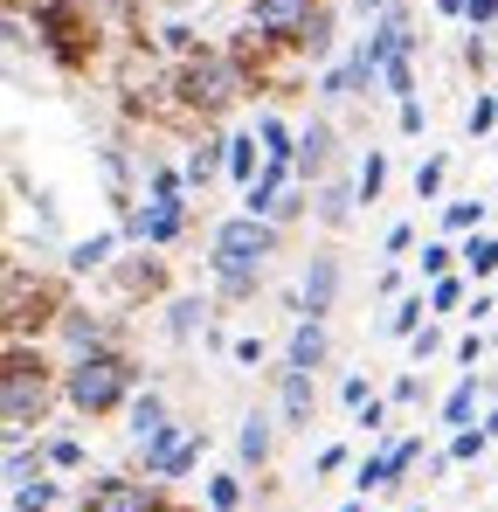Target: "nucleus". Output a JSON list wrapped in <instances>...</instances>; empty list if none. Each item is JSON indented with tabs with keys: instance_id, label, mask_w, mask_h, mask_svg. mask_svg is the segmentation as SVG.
I'll return each mask as SVG.
<instances>
[{
	"instance_id": "obj_1",
	"label": "nucleus",
	"mask_w": 498,
	"mask_h": 512,
	"mask_svg": "<svg viewBox=\"0 0 498 512\" xmlns=\"http://www.w3.org/2000/svg\"><path fill=\"white\" fill-rule=\"evenodd\" d=\"M284 256V229L277 222H263V215H222L215 229H208V250H201V270H208V291L222 298V305H249L256 291H263V277H270V263Z\"/></svg>"
},
{
	"instance_id": "obj_2",
	"label": "nucleus",
	"mask_w": 498,
	"mask_h": 512,
	"mask_svg": "<svg viewBox=\"0 0 498 512\" xmlns=\"http://www.w3.org/2000/svg\"><path fill=\"white\" fill-rule=\"evenodd\" d=\"M63 402V360L42 340H7L0 353V436H42Z\"/></svg>"
},
{
	"instance_id": "obj_3",
	"label": "nucleus",
	"mask_w": 498,
	"mask_h": 512,
	"mask_svg": "<svg viewBox=\"0 0 498 512\" xmlns=\"http://www.w3.org/2000/svg\"><path fill=\"white\" fill-rule=\"evenodd\" d=\"M146 388V360L132 346H97V353H77L63 360V409L77 423H104V416H125L132 395Z\"/></svg>"
},
{
	"instance_id": "obj_4",
	"label": "nucleus",
	"mask_w": 498,
	"mask_h": 512,
	"mask_svg": "<svg viewBox=\"0 0 498 512\" xmlns=\"http://www.w3.org/2000/svg\"><path fill=\"white\" fill-rule=\"evenodd\" d=\"M125 243L132 250H173L187 229H194V194H187V173L173 160H146V194L118 215Z\"/></svg>"
},
{
	"instance_id": "obj_5",
	"label": "nucleus",
	"mask_w": 498,
	"mask_h": 512,
	"mask_svg": "<svg viewBox=\"0 0 498 512\" xmlns=\"http://www.w3.org/2000/svg\"><path fill=\"white\" fill-rule=\"evenodd\" d=\"M201 457H208V429H201V423H180V416H173L160 436L132 443V471H139V478H160V485L194 478V471H201Z\"/></svg>"
},
{
	"instance_id": "obj_6",
	"label": "nucleus",
	"mask_w": 498,
	"mask_h": 512,
	"mask_svg": "<svg viewBox=\"0 0 498 512\" xmlns=\"http://www.w3.org/2000/svg\"><path fill=\"white\" fill-rule=\"evenodd\" d=\"M173 77H180V97H187L201 118H222V111L249 90V70H243V63H229V56H215V49L194 56V63H180Z\"/></svg>"
},
{
	"instance_id": "obj_7",
	"label": "nucleus",
	"mask_w": 498,
	"mask_h": 512,
	"mask_svg": "<svg viewBox=\"0 0 498 512\" xmlns=\"http://www.w3.org/2000/svg\"><path fill=\"white\" fill-rule=\"evenodd\" d=\"M77 512H166V485L139 478L132 464L125 471H97V478L77 485Z\"/></svg>"
},
{
	"instance_id": "obj_8",
	"label": "nucleus",
	"mask_w": 498,
	"mask_h": 512,
	"mask_svg": "<svg viewBox=\"0 0 498 512\" xmlns=\"http://www.w3.org/2000/svg\"><path fill=\"white\" fill-rule=\"evenodd\" d=\"M312 97L319 104H367V97H381V63L367 56V42H353L332 70L312 77Z\"/></svg>"
},
{
	"instance_id": "obj_9",
	"label": "nucleus",
	"mask_w": 498,
	"mask_h": 512,
	"mask_svg": "<svg viewBox=\"0 0 498 512\" xmlns=\"http://www.w3.org/2000/svg\"><path fill=\"white\" fill-rule=\"evenodd\" d=\"M97 346H118L111 312H97V305L70 298V305L56 312V326H49V353H56V360H77V353H97Z\"/></svg>"
},
{
	"instance_id": "obj_10",
	"label": "nucleus",
	"mask_w": 498,
	"mask_h": 512,
	"mask_svg": "<svg viewBox=\"0 0 498 512\" xmlns=\"http://www.w3.org/2000/svg\"><path fill=\"white\" fill-rule=\"evenodd\" d=\"M339 167H353V160H346V139H339V125H332L326 111H312V118L298 125V180L319 187V180H332Z\"/></svg>"
},
{
	"instance_id": "obj_11",
	"label": "nucleus",
	"mask_w": 498,
	"mask_h": 512,
	"mask_svg": "<svg viewBox=\"0 0 498 512\" xmlns=\"http://www.w3.org/2000/svg\"><path fill=\"white\" fill-rule=\"evenodd\" d=\"M319 7L326 0H249V28H256L263 49H298V35L312 28Z\"/></svg>"
},
{
	"instance_id": "obj_12",
	"label": "nucleus",
	"mask_w": 498,
	"mask_h": 512,
	"mask_svg": "<svg viewBox=\"0 0 498 512\" xmlns=\"http://www.w3.org/2000/svg\"><path fill=\"white\" fill-rule=\"evenodd\" d=\"M270 409H277V423L291 429V436H312L319 423V374H305V367H277L270 374Z\"/></svg>"
},
{
	"instance_id": "obj_13",
	"label": "nucleus",
	"mask_w": 498,
	"mask_h": 512,
	"mask_svg": "<svg viewBox=\"0 0 498 512\" xmlns=\"http://www.w3.org/2000/svg\"><path fill=\"white\" fill-rule=\"evenodd\" d=\"M298 291H305V319H332L339 312V291H346V256L312 250L305 270H298Z\"/></svg>"
},
{
	"instance_id": "obj_14",
	"label": "nucleus",
	"mask_w": 498,
	"mask_h": 512,
	"mask_svg": "<svg viewBox=\"0 0 498 512\" xmlns=\"http://www.w3.org/2000/svg\"><path fill=\"white\" fill-rule=\"evenodd\" d=\"M360 208H367V201H360L353 167H339L332 180H319V187H312V229H326V236H346Z\"/></svg>"
},
{
	"instance_id": "obj_15",
	"label": "nucleus",
	"mask_w": 498,
	"mask_h": 512,
	"mask_svg": "<svg viewBox=\"0 0 498 512\" xmlns=\"http://www.w3.org/2000/svg\"><path fill=\"white\" fill-rule=\"evenodd\" d=\"M277 436H284V423H277V409H249L243 423H236V471H249V478H263V471L277 464Z\"/></svg>"
},
{
	"instance_id": "obj_16",
	"label": "nucleus",
	"mask_w": 498,
	"mask_h": 512,
	"mask_svg": "<svg viewBox=\"0 0 498 512\" xmlns=\"http://www.w3.org/2000/svg\"><path fill=\"white\" fill-rule=\"evenodd\" d=\"M215 312H222L215 298H201V291H173V298L160 305V333H166L173 346H194V340H208Z\"/></svg>"
},
{
	"instance_id": "obj_17",
	"label": "nucleus",
	"mask_w": 498,
	"mask_h": 512,
	"mask_svg": "<svg viewBox=\"0 0 498 512\" xmlns=\"http://www.w3.org/2000/svg\"><path fill=\"white\" fill-rule=\"evenodd\" d=\"M118 250H132L118 222H111V229H90V236H77V243H63V270H70L77 284H90V277H104V270L118 263Z\"/></svg>"
},
{
	"instance_id": "obj_18",
	"label": "nucleus",
	"mask_w": 498,
	"mask_h": 512,
	"mask_svg": "<svg viewBox=\"0 0 498 512\" xmlns=\"http://www.w3.org/2000/svg\"><path fill=\"white\" fill-rule=\"evenodd\" d=\"M485 395H492V381H485L478 367H464V374L450 381V395L436 402V429L450 436V429H471V423H485Z\"/></svg>"
},
{
	"instance_id": "obj_19",
	"label": "nucleus",
	"mask_w": 498,
	"mask_h": 512,
	"mask_svg": "<svg viewBox=\"0 0 498 512\" xmlns=\"http://www.w3.org/2000/svg\"><path fill=\"white\" fill-rule=\"evenodd\" d=\"M104 277H111V305H118V298H160V291H166V263H160L153 250L118 256Z\"/></svg>"
},
{
	"instance_id": "obj_20",
	"label": "nucleus",
	"mask_w": 498,
	"mask_h": 512,
	"mask_svg": "<svg viewBox=\"0 0 498 512\" xmlns=\"http://www.w3.org/2000/svg\"><path fill=\"white\" fill-rule=\"evenodd\" d=\"M326 360H332V319H291V333H284V367L319 374Z\"/></svg>"
},
{
	"instance_id": "obj_21",
	"label": "nucleus",
	"mask_w": 498,
	"mask_h": 512,
	"mask_svg": "<svg viewBox=\"0 0 498 512\" xmlns=\"http://www.w3.org/2000/svg\"><path fill=\"white\" fill-rule=\"evenodd\" d=\"M180 173H187V194H208L222 173H229V132H208L180 153Z\"/></svg>"
},
{
	"instance_id": "obj_22",
	"label": "nucleus",
	"mask_w": 498,
	"mask_h": 512,
	"mask_svg": "<svg viewBox=\"0 0 498 512\" xmlns=\"http://www.w3.org/2000/svg\"><path fill=\"white\" fill-rule=\"evenodd\" d=\"M166 423H173V402H166L160 381H146V388L132 395V409H125V436H132V443H146V436H160Z\"/></svg>"
},
{
	"instance_id": "obj_23",
	"label": "nucleus",
	"mask_w": 498,
	"mask_h": 512,
	"mask_svg": "<svg viewBox=\"0 0 498 512\" xmlns=\"http://www.w3.org/2000/svg\"><path fill=\"white\" fill-rule=\"evenodd\" d=\"M70 499H77V492L63 485V471H42V478H28V485L7 492V512H63Z\"/></svg>"
},
{
	"instance_id": "obj_24",
	"label": "nucleus",
	"mask_w": 498,
	"mask_h": 512,
	"mask_svg": "<svg viewBox=\"0 0 498 512\" xmlns=\"http://www.w3.org/2000/svg\"><path fill=\"white\" fill-rule=\"evenodd\" d=\"M298 56H305L312 70H332V63L346 56V49H339V14H332V0L319 7V14H312V28L298 35Z\"/></svg>"
},
{
	"instance_id": "obj_25",
	"label": "nucleus",
	"mask_w": 498,
	"mask_h": 512,
	"mask_svg": "<svg viewBox=\"0 0 498 512\" xmlns=\"http://www.w3.org/2000/svg\"><path fill=\"white\" fill-rule=\"evenodd\" d=\"M249 125H256V139H263V160H270V167H298V125H291L284 111H256Z\"/></svg>"
},
{
	"instance_id": "obj_26",
	"label": "nucleus",
	"mask_w": 498,
	"mask_h": 512,
	"mask_svg": "<svg viewBox=\"0 0 498 512\" xmlns=\"http://www.w3.org/2000/svg\"><path fill=\"white\" fill-rule=\"evenodd\" d=\"M249 506V471H208L201 478V512H243Z\"/></svg>"
},
{
	"instance_id": "obj_27",
	"label": "nucleus",
	"mask_w": 498,
	"mask_h": 512,
	"mask_svg": "<svg viewBox=\"0 0 498 512\" xmlns=\"http://www.w3.org/2000/svg\"><path fill=\"white\" fill-rule=\"evenodd\" d=\"M485 215H492V201H478V194L443 201V208H436V236H457V243H464V236H478V229H485Z\"/></svg>"
},
{
	"instance_id": "obj_28",
	"label": "nucleus",
	"mask_w": 498,
	"mask_h": 512,
	"mask_svg": "<svg viewBox=\"0 0 498 512\" xmlns=\"http://www.w3.org/2000/svg\"><path fill=\"white\" fill-rule=\"evenodd\" d=\"M429 319H436V312H429V291L415 284L409 298H395V305H388V319H381V333H388V340H415V333H422Z\"/></svg>"
},
{
	"instance_id": "obj_29",
	"label": "nucleus",
	"mask_w": 498,
	"mask_h": 512,
	"mask_svg": "<svg viewBox=\"0 0 498 512\" xmlns=\"http://www.w3.org/2000/svg\"><path fill=\"white\" fill-rule=\"evenodd\" d=\"M457 270H464L471 284H492V277H498V236H492V229H478V236L457 243Z\"/></svg>"
},
{
	"instance_id": "obj_30",
	"label": "nucleus",
	"mask_w": 498,
	"mask_h": 512,
	"mask_svg": "<svg viewBox=\"0 0 498 512\" xmlns=\"http://www.w3.org/2000/svg\"><path fill=\"white\" fill-rule=\"evenodd\" d=\"M346 485H353V499H388V492H395V464H388V450H367V457L353 464Z\"/></svg>"
},
{
	"instance_id": "obj_31",
	"label": "nucleus",
	"mask_w": 498,
	"mask_h": 512,
	"mask_svg": "<svg viewBox=\"0 0 498 512\" xmlns=\"http://www.w3.org/2000/svg\"><path fill=\"white\" fill-rule=\"evenodd\" d=\"M381 450H388V464H395V492H409L415 471L429 464V443H422V429H409V436H388Z\"/></svg>"
},
{
	"instance_id": "obj_32",
	"label": "nucleus",
	"mask_w": 498,
	"mask_h": 512,
	"mask_svg": "<svg viewBox=\"0 0 498 512\" xmlns=\"http://www.w3.org/2000/svg\"><path fill=\"white\" fill-rule=\"evenodd\" d=\"M256 173H263V139H256V125H243V132H229V180H236V194Z\"/></svg>"
},
{
	"instance_id": "obj_33",
	"label": "nucleus",
	"mask_w": 498,
	"mask_h": 512,
	"mask_svg": "<svg viewBox=\"0 0 498 512\" xmlns=\"http://www.w3.org/2000/svg\"><path fill=\"white\" fill-rule=\"evenodd\" d=\"M436 277H457V236H429L415 256V284H436Z\"/></svg>"
},
{
	"instance_id": "obj_34",
	"label": "nucleus",
	"mask_w": 498,
	"mask_h": 512,
	"mask_svg": "<svg viewBox=\"0 0 498 512\" xmlns=\"http://www.w3.org/2000/svg\"><path fill=\"white\" fill-rule=\"evenodd\" d=\"M409 187H415V201H436V208H443V187H450V153H443V146H436V153H422Z\"/></svg>"
},
{
	"instance_id": "obj_35",
	"label": "nucleus",
	"mask_w": 498,
	"mask_h": 512,
	"mask_svg": "<svg viewBox=\"0 0 498 512\" xmlns=\"http://www.w3.org/2000/svg\"><path fill=\"white\" fill-rule=\"evenodd\" d=\"M42 457H49V471H63V478L90 464V450H83L77 429H56V436H42Z\"/></svg>"
},
{
	"instance_id": "obj_36",
	"label": "nucleus",
	"mask_w": 498,
	"mask_h": 512,
	"mask_svg": "<svg viewBox=\"0 0 498 512\" xmlns=\"http://www.w3.org/2000/svg\"><path fill=\"white\" fill-rule=\"evenodd\" d=\"M422 291H429V312H436V319H443V312H457V319H464V305H471V291H478V284L457 270V277H436V284H422Z\"/></svg>"
},
{
	"instance_id": "obj_37",
	"label": "nucleus",
	"mask_w": 498,
	"mask_h": 512,
	"mask_svg": "<svg viewBox=\"0 0 498 512\" xmlns=\"http://www.w3.org/2000/svg\"><path fill=\"white\" fill-rule=\"evenodd\" d=\"M353 180H360V201L374 208V201L388 194V153H381V146H367V153L353 160Z\"/></svg>"
},
{
	"instance_id": "obj_38",
	"label": "nucleus",
	"mask_w": 498,
	"mask_h": 512,
	"mask_svg": "<svg viewBox=\"0 0 498 512\" xmlns=\"http://www.w3.org/2000/svg\"><path fill=\"white\" fill-rule=\"evenodd\" d=\"M464 139H478V146H492V139H498V90H478V97H471V111H464Z\"/></svg>"
},
{
	"instance_id": "obj_39",
	"label": "nucleus",
	"mask_w": 498,
	"mask_h": 512,
	"mask_svg": "<svg viewBox=\"0 0 498 512\" xmlns=\"http://www.w3.org/2000/svg\"><path fill=\"white\" fill-rule=\"evenodd\" d=\"M443 450H450V464H485V450H492V429H485V423L450 429V436H443Z\"/></svg>"
},
{
	"instance_id": "obj_40",
	"label": "nucleus",
	"mask_w": 498,
	"mask_h": 512,
	"mask_svg": "<svg viewBox=\"0 0 498 512\" xmlns=\"http://www.w3.org/2000/svg\"><path fill=\"white\" fill-rule=\"evenodd\" d=\"M153 42H160V56H173V63H194V56H208V49H201V35H194L187 21H166V28H153Z\"/></svg>"
},
{
	"instance_id": "obj_41",
	"label": "nucleus",
	"mask_w": 498,
	"mask_h": 512,
	"mask_svg": "<svg viewBox=\"0 0 498 512\" xmlns=\"http://www.w3.org/2000/svg\"><path fill=\"white\" fill-rule=\"evenodd\" d=\"M388 402H395V416H402V409H422V402H429V381H422L415 367H402V374L388 381Z\"/></svg>"
},
{
	"instance_id": "obj_42",
	"label": "nucleus",
	"mask_w": 498,
	"mask_h": 512,
	"mask_svg": "<svg viewBox=\"0 0 498 512\" xmlns=\"http://www.w3.org/2000/svg\"><path fill=\"white\" fill-rule=\"evenodd\" d=\"M381 97H395V104L415 97V56H395V63L381 70Z\"/></svg>"
},
{
	"instance_id": "obj_43",
	"label": "nucleus",
	"mask_w": 498,
	"mask_h": 512,
	"mask_svg": "<svg viewBox=\"0 0 498 512\" xmlns=\"http://www.w3.org/2000/svg\"><path fill=\"white\" fill-rule=\"evenodd\" d=\"M450 346H457V340H450V333H443V326L429 319V326H422V333H415V340H409V360H415V367H422V360H443Z\"/></svg>"
},
{
	"instance_id": "obj_44",
	"label": "nucleus",
	"mask_w": 498,
	"mask_h": 512,
	"mask_svg": "<svg viewBox=\"0 0 498 512\" xmlns=\"http://www.w3.org/2000/svg\"><path fill=\"white\" fill-rule=\"evenodd\" d=\"M353 464H360V457H353L346 443H319V450H312V478H339V471H353Z\"/></svg>"
},
{
	"instance_id": "obj_45",
	"label": "nucleus",
	"mask_w": 498,
	"mask_h": 512,
	"mask_svg": "<svg viewBox=\"0 0 498 512\" xmlns=\"http://www.w3.org/2000/svg\"><path fill=\"white\" fill-rule=\"evenodd\" d=\"M485 353H492V333H485V326H471V333H457V346H450V360H457V367H478Z\"/></svg>"
},
{
	"instance_id": "obj_46",
	"label": "nucleus",
	"mask_w": 498,
	"mask_h": 512,
	"mask_svg": "<svg viewBox=\"0 0 498 512\" xmlns=\"http://www.w3.org/2000/svg\"><path fill=\"white\" fill-rule=\"evenodd\" d=\"M415 284H409V270H402V263H381V277H374V298H381V305H395V298H409Z\"/></svg>"
},
{
	"instance_id": "obj_47",
	"label": "nucleus",
	"mask_w": 498,
	"mask_h": 512,
	"mask_svg": "<svg viewBox=\"0 0 498 512\" xmlns=\"http://www.w3.org/2000/svg\"><path fill=\"white\" fill-rule=\"evenodd\" d=\"M492 56H498V42L471 28V35H464V70H471V77H485V70H492Z\"/></svg>"
},
{
	"instance_id": "obj_48",
	"label": "nucleus",
	"mask_w": 498,
	"mask_h": 512,
	"mask_svg": "<svg viewBox=\"0 0 498 512\" xmlns=\"http://www.w3.org/2000/svg\"><path fill=\"white\" fill-rule=\"evenodd\" d=\"M395 132H402V139H422V132H429V104H422V97L395 104Z\"/></svg>"
},
{
	"instance_id": "obj_49",
	"label": "nucleus",
	"mask_w": 498,
	"mask_h": 512,
	"mask_svg": "<svg viewBox=\"0 0 498 512\" xmlns=\"http://www.w3.org/2000/svg\"><path fill=\"white\" fill-rule=\"evenodd\" d=\"M409 250H415V222H388V236H381V256H388V263H402Z\"/></svg>"
},
{
	"instance_id": "obj_50",
	"label": "nucleus",
	"mask_w": 498,
	"mask_h": 512,
	"mask_svg": "<svg viewBox=\"0 0 498 512\" xmlns=\"http://www.w3.org/2000/svg\"><path fill=\"white\" fill-rule=\"evenodd\" d=\"M388 416H395V402H388V395H374L367 409H353V423L367 429V436H381V429H388Z\"/></svg>"
},
{
	"instance_id": "obj_51",
	"label": "nucleus",
	"mask_w": 498,
	"mask_h": 512,
	"mask_svg": "<svg viewBox=\"0 0 498 512\" xmlns=\"http://www.w3.org/2000/svg\"><path fill=\"white\" fill-rule=\"evenodd\" d=\"M339 402H346V409H367V402H374V381H367V374H339Z\"/></svg>"
},
{
	"instance_id": "obj_52",
	"label": "nucleus",
	"mask_w": 498,
	"mask_h": 512,
	"mask_svg": "<svg viewBox=\"0 0 498 512\" xmlns=\"http://www.w3.org/2000/svg\"><path fill=\"white\" fill-rule=\"evenodd\" d=\"M229 360H236V367H263V360H270V346L256 340V333H243V340L229 346Z\"/></svg>"
},
{
	"instance_id": "obj_53",
	"label": "nucleus",
	"mask_w": 498,
	"mask_h": 512,
	"mask_svg": "<svg viewBox=\"0 0 498 512\" xmlns=\"http://www.w3.org/2000/svg\"><path fill=\"white\" fill-rule=\"evenodd\" d=\"M464 28H478V35H498V0H471V21Z\"/></svg>"
},
{
	"instance_id": "obj_54",
	"label": "nucleus",
	"mask_w": 498,
	"mask_h": 512,
	"mask_svg": "<svg viewBox=\"0 0 498 512\" xmlns=\"http://www.w3.org/2000/svg\"><path fill=\"white\" fill-rule=\"evenodd\" d=\"M436 21H471V0H436Z\"/></svg>"
},
{
	"instance_id": "obj_55",
	"label": "nucleus",
	"mask_w": 498,
	"mask_h": 512,
	"mask_svg": "<svg viewBox=\"0 0 498 512\" xmlns=\"http://www.w3.org/2000/svg\"><path fill=\"white\" fill-rule=\"evenodd\" d=\"M388 7H395V0H353V14H360V21H381Z\"/></svg>"
},
{
	"instance_id": "obj_56",
	"label": "nucleus",
	"mask_w": 498,
	"mask_h": 512,
	"mask_svg": "<svg viewBox=\"0 0 498 512\" xmlns=\"http://www.w3.org/2000/svg\"><path fill=\"white\" fill-rule=\"evenodd\" d=\"M153 7H166V14H187V7H201V0H153Z\"/></svg>"
},
{
	"instance_id": "obj_57",
	"label": "nucleus",
	"mask_w": 498,
	"mask_h": 512,
	"mask_svg": "<svg viewBox=\"0 0 498 512\" xmlns=\"http://www.w3.org/2000/svg\"><path fill=\"white\" fill-rule=\"evenodd\" d=\"M339 512H374V499H346V506H339Z\"/></svg>"
},
{
	"instance_id": "obj_58",
	"label": "nucleus",
	"mask_w": 498,
	"mask_h": 512,
	"mask_svg": "<svg viewBox=\"0 0 498 512\" xmlns=\"http://www.w3.org/2000/svg\"><path fill=\"white\" fill-rule=\"evenodd\" d=\"M485 429H492V443H498V402H492V409H485Z\"/></svg>"
},
{
	"instance_id": "obj_59",
	"label": "nucleus",
	"mask_w": 498,
	"mask_h": 512,
	"mask_svg": "<svg viewBox=\"0 0 498 512\" xmlns=\"http://www.w3.org/2000/svg\"><path fill=\"white\" fill-rule=\"evenodd\" d=\"M409 512H429V506H422V499H415V506H409Z\"/></svg>"
},
{
	"instance_id": "obj_60",
	"label": "nucleus",
	"mask_w": 498,
	"mask_h": 512,
	"mask_svg": "<svg viewBox=\"0 0 498 512\" xmlns=\"http://www.w3.org/2000/svg\"><path fill=\"white\" fill-rule=\"evenodd\" d=\"M492 153H498V139H492Z\"/></svg>"
},
{
	"instance_id": "obj_61",
	"label": "nucleus",
	"mask_w": 498,
	"mask_h": 512,
	"mask_svg": "<svg viewBox=\"0 0 498 512\" xmlns=\"http://www.w3.org/2000/svg\"><path fill=\"white\" fill-rule=\"evenodd\" d=\"M492 42H498V35H492Z\"/></svg>"
},
{
	"instance_id": "obj_62",
	"label": "nucleus",
	"mask_w": 498,
	"mask_h": 512,
	"mask_svg": "<svg viewBox=\"0 0 498 512\" xmlns=\"http://www.w3.org/2000/svg\"><path fill=\"white\" fill-rule=\"evenodd\" d=\"M166 512H173V506H166Z\"/></svg>"
}]
</instances>
